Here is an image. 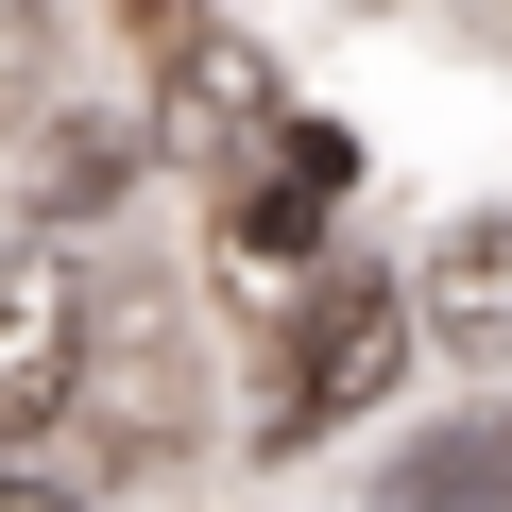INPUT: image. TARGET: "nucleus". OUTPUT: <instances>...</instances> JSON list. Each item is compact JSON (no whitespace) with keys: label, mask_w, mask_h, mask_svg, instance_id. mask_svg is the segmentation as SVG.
Segmentation results:
<instances>
[{"label":"nucleus","mask_w":512,"mask_h":512,"mask_svg":"<svg viewBox=\"0 0 512 512\" xmlns=\"http://www.w3.org/2000/svg\"><path fill=\"white\" fill-rule=\"evenodd\" d=\"M69 393H86V256L18 239V256H0V427H35Z\"/></svg>","instance_id":"obj_3"},{"label":"nucleus","mask_w":512,"mask_h":512,"mask_svg":"<svg viewBox=\"0 0 512 512\" xmlns=\"http://www.w3.org/2000/svg\"><path fill=\"white\" fill-rule=\"evenodd\" d=\"M410 325H427V342H461V359H495V342H512V205H478V222H444V239H427Z\"/></svg>","instance_id":"obj_5"},{"label":"nucleus","mask_w":512,"mask_h":512,"mask_svg":"<svg viewBox=\"0 0 512 512\" xmlns=\"http://www.w3.org/2000/svg\"><path fill=\"white\" fill-rule=\"evenodd\" d=\"M120 171H137V154H120V137H52V171H35V188H52V205H103V188H120Z\"/></svg>","instance_id":"obj_8"},{"label":"nucleus","mask_w":512,"mask_h":512,"mask_svg":"<svg viewBox=\"0 0 512 512\" xmlns=\"http://www.w3.org/2000/svg\"><path fill=\"white\" fill-rule=\"evenodd\" d=\"M154 137H171L205 188H239L256 154L291 137V86H274V52H256V35H222V18H188V35L154 52Z\"/></svg>","instance_id":"obj_1"},{"label":"nucleus","mask_w":512,"mask_h":512,"mask_svg":"<svg viewBox=\"0 0 512 512\" xmlns=\"http://www.w3.org/2000/svg\"><path fill=\"white\" fill-rule=\"evenodd\" d=\"M35 86H52V0H0V137L35 120Z\"/></svg>","instance_id":"obj_7"},{"label":"nucleus","mask_w":512,"mask_h":512,"mask_svg":"<svg viewBox=\"0 0 512 512\" xmlns=\"http://www.w3.org/2000/svg\"><path fill=\"white\" fill-rule=\"evenodd\" d=\"M120 18H137V35H154V52H171V35H188V0H120Z\"/></svg>","instance_id":"obj_9"},{"label":"nucleus","mask_w":512,"mask_h":512,"mask_svg":"<svg viewBox=\"0 0 512 512\" xmlns=\"http://www.w3.org/2000/svg\"><path fill=\"white\" fill-rule=\"evenodd\" d=\"M0 512H86V495H52V478H0Z\"/></svg>","instance_id":"obj_10"},{"label":"nucleus","mask_w":512,"mask_h":512,"mask_svg":"<svg viewBox=\"0 0 512 512\" xmlns=\"http://www.w3.org/2000/svg\"><path fill=\"white\" fill-rule=\"evenodd\" d=\"M342 188H359V154H342L325 120H291L274 154H256V171L222 188V256H256V274H291V256L325 239V205H342Z\"/></svg>","instance_id":"obj_4"},{"label":"nucleus","mask_w":512,"mask_h":512,"mask_svg":"<svg viewBox=\"0 0 512 512\" xmlns=\"http://www.w3.org/2000/svg\"><path fill=\"white\" fill-rule=\"evenodd\" d=\"M393 512H512V410L410 444V461H393Z\"/></svg>","instance_id":"obj_6"},{"label":"nucleus","mask_w":512,"mask_h":512,"mask_svg":"<svg viewBox=\"0 0 512 512\" xmlns=\"http://www.w3.org/2000/svg\"><path fill=\"white\" fill-rule=\"evenodd\" d=\"M393 342H410V291L393 274H325V308L291 325V393H274V444H325L342 410L393 393Z\"/></svg>","instance_id":"obj_2"}]
</instances>
